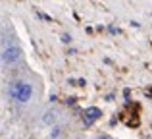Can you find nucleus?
Here are the masks:
<instances>
[{
  "instance_id": "nucleus-1",
  "label": "nucleus",
  "mask_w": 152,
  "mask_h": 139,
  "mask_svg": "<svg viewBox=\"0 0 152 139\" xmlns=\"http://www.w3.org/2000/svg\"><path fill=\"white\" fill-rule=\"evenodd\" d=\"M10 97L14 99L15 102H29L31 97H33V85L29 81H14L8 89Z\"/></svg>"
},
{
  "instance_id": "nucleus-2",
  "label": "nucleus",
  "mask_w": 152,
  "mask_h": 139,
  "mask_svg": "<svg viewBox=\"0 0 152 139\" xmlns=\"http://www.w3.org/2000/svg\"><path fill=\"white\" fill-rule=\"evenodd\" d=\"M19 58H21V49L15 46V45L6 46L2 50V62L4 64H15V62H19Z\"/></svg>"
},
{
  "instance_id": "nucleus-3",
  "label": "nucleus",
  "mask_w": 152,
  "mask_h": 139,
  "mask_svg": "<svg viewBox=\"0 0 152 139\" xmlns=\"http://www.w3.org/2000/svg\"><path fill=\"white\" fill-rule=\"evenodd\" d=\"M98 118H100V110H98L96 106H91V108H87L85 112H83V126L91 128Z\"/></svg>"
},
{
  "instance_id": "nucleus-4",
  "label": "nucleus",
  "mask_w": 152,
  "mask_h": 139,
  "mask_svg": "<svg viewBox=\"0 0 152 139\" xmlns=\"http://www.w3.org/2000/svg\"><path fill=\"white\" fill-rule=\"evenodd\" d=\"M42 122H45V124H54L56 122V112L54 110H48V112L45 114V118H42Z\"/></svg>"
},
{
  "instance_id": "nucleus-5",
  "label": "nucleus",
  "mask_w": 152,
  "mask_h": 139,
  "mask_svg": "<svg viewBox=\"0 0 152 139\" xmlns=\"http://www.w3.org/2000/svg\"><path fill=\"white\" fill-rule=\"evenodd\" d=\"M62 41H64V43H69V41H71V37H69V35H66V33H64V35H62Z\"/></svg>"
},
{
  "instance_id": "nucleus-6",
  "label": "nucleus",
  "mask_w": 152,
  "mask_h": 139,
  "mask_svg": "<svg viewBox=\"0 0 152 139\" xmlns=\"http://www.w3.org/2000/svg\"><path fill=\"white\" fill-rule=\"evenodd\" d=\"M96 139H112V137H110V135H98Z\"/></svg>"
}]
</instances>
